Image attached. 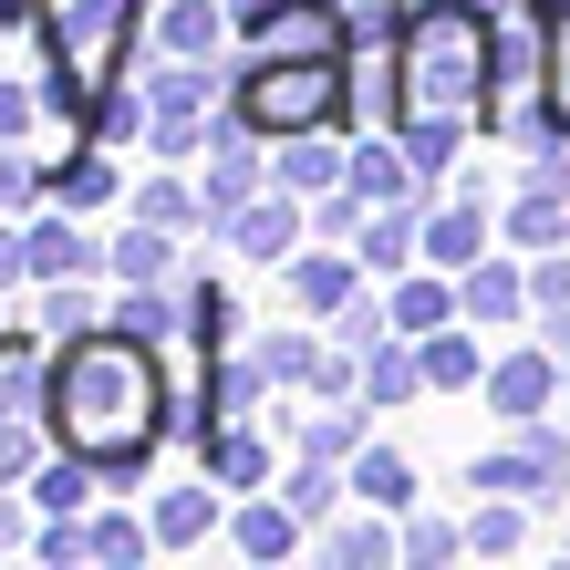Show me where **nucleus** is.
<instances>
[{"instance_id": "nucleus-1", "label": "nucleus", "mask_w": 570, "mask_h": 570, "mask_svg": "<svg viewBox=\"0 0 570 570\" xmlns=\"http://www.w3.org/2000/svg\"><path fill=\"white\" fill-rule=\"evenodd\" d=\"M166 425H177V363H166V343L94 322L52 353V446L105 466V498L146 488V456L166 446Z\"/></svg>"}, {"instance_id": "nucleus-29", "label": "nucleus", "mask_w": 570, "mask_h": 570, "mask_svg": "<svg viewBox=\"0 0 570 570\" xmlns=\"http://www.w3.org/2000/svg\"><path fill=\"white\" fill-rule=\"evenodd\" d=\"M343 478H353V498H363V509H394V519L415 509V466L394 456V446H363V456L343 466Z\"/></svg>"}, {"instance_id": "nucleus-6", "label": "nucleus", "mask_w": 570, "mask_h": 570, "mask_svg": "<svg viewBox=\"0 0 570 570\" xmlns=\"http://www.w3.org/2000/svg\"><path fill=\"white\" fill-rule=\"evenodd\" d=\"M228 249L239 259H259V271H291L301 259V239H312V197H291L281 177L259 187V197H239V208H228V228H218Z\"/></svg>"}, {"instance_id": "nucleus-7", "label": "nucleus", "mask_w": 570, "mask_h": 570, "mask_svg": "<svg viewBox=\"0 0 570 570\" xmlns=\"http://www.w3.org/2000/svg\"><path fill=\"white\" fill-rule=\"evenodd\" d=\"M478 405H488V415H509V425L560 415V405H570V394H560V343H519V353H498V363H488V384H478Z\"/></svg>"}, {"instance_id": "nucleus-25", "label": "nucleus", "mask_w": 570, "mask_h": 570, "mask_svg": "<svg viewBox=\"0 0 570 570\" xmlns=\"http://www.w3.org/2000/svg\"><path fill=\"white\" fill-rule=\"evenodd\" d=\"M105 281H177V228L125 218L115 239H105Z\"/></svg>"}, {"instance_id": "nucleus-4", "label": "nucleus", "mask_w": 570, "mask_h": 570, "mask_svg": "<svg viewBox=\"0 0 570 570\" xmlns=\"http://www.w3.org/2000/svg\"><path fill=\"white\" fill-rule=\"evenodd\" d=\"M52 332L42 322H0V478H31L52 456Z\"/></svg>"}, {"instance_id": "nucleus-28", "label": "nucleus", "mask_w": 570, "mask_h": 570, "mask_svg": "<svg viewBox=\"0 0 570 570\" xmlns=\"http://www.w3.org/2000/svg\"><path fill=\"white\" fill-rule=\"evenodd\" d=\"M136 218H156V228H208V187H187V166H156V177L125 197Z\"/></svg>"}, {"instance_id": "nucleus-14", "label": "nucleus", "mask_w": 570, "mask_h": 570, "mask_svg": "<svg viewBox=\"0 0 570 570\" xmlns=\"http://www.w3.org/2000/svg\"><path fill=\"white\" fill-rule=\"evenodd\" d=\"M197 466H208L218 488H271V415H228L197 435Z\"/></svg>"}, {"instance_id": "nucleus-3", "label": "nucleus", "mask_w": 570, "mask_h": 570, "mask_svg": "<svg viewBox=\"0 0 570 570\" xmlns=\"http://www.w3.org/2000/svg\"><path fill=\"white\" fill-rule=\"evenodd\" d=\"M228 115H239L259 146L353 136V52H239L228 62Z\"/></svg>"}, {"instance_id": "nucleus-18", "label": "nucleus", "mask_w": 570, "mask_h": 570, "mask_svg": "<svg viewBox=\"0 0 570 570\" xmlns=\"http://www.w3.org/2000/svg\"><path fill=\"white\" fill-rule=\"evenodd\" d=\"M498 239H509L519 259H540V249H570V197H560V187H540V177H519L509 218H498Z\"/></svg>"}, {"instance_id": "nucleus-32", "label": "nucleus", "mask_w": 570, "mask_h": 570, "mask_svg": "<svg viewBox=\"0 0 570 570\" xmlns=\"http://www.w3.org/2000/svg\"><path fill=\"white\" fill-rule=\"evenodd\" d=\"M529 540V498H478V519H466V550L478 560H509Z\"/></svg>"}, {"instance_id": "nucleus-20", "label": "nucleus", "mask_w": 570, "mask_h": 570, "mask_svg": "<svg viewBox=\"0 0 570 570\" xmlns=\"http://www.w3.org/2000/svg\"><path fill=\"white\" fill-rule=\"evenodd\" d=\"M115 312V291H105V271H83V281H31V322L52 332V343H73V332H94Z\"/></svg>"}, {"instance_id": "nucleus-15", "label": "nucleus", "mask_w": 570, "mask_h": 570, "mask_svg": "<svg viewBox=\"0 0 570 570\" xmlns=\"http://www.w3.org/2000/svg\"><path fill=\"white\" fill-rule=\"evenodd\" d=\"M146 105H156V115H218V105H228V52H218V62L156 52V62H146Z\"/></svg>"}, {"instance_id": "nucleus-34", "label": "nucleus", "mask_w": 570, "mask_h": 570, "mask_svg": "<svg viewBox=\"0 0 570 570\" xmlns=\"http://www.w3.org/2000/svg\"><path fill=\"white\" fill-rule=\"evenodd\" d=\"M156 550V519H136V509H94V560L105 570H136Z\"/></svg>"}, {"instance_id": "nucleus-16", "label": "nucleus", "mask_w": 570, "mask_h": 570, "mask_svg": "<svg viewBox=\"0 0 570 570\" xmlns=\"http://www.w3.org/2000/svg\"><path fill=\"white\" fill-rule=\"evenodd\" d=\"M156 550H197V540H218V529H228V509H218V478H208V466H197V478L187 488H156Z\"/></svg>"}, {"instance_id": "nucleus-26", "label": "nucleus", "mask_w": 570, "mask_h": 570, "mask_svg": "<svg viewBox=\"0 0 570 570\" xmlns=\"http://www.w3.org/2000/svg\"><path fill=\"white\" fill-rule=\"evenodd\" d=\"M394 509H374V519H322V560L332 570H384V560H405V529H384Z\"/></svg>"}, {"instance_id": "nucleus-36", "label": "nucleus", "mask_w": 570, "mask_h": 570, "mask_svg": "<svg viewBox=\"0 0 570 570\" xmlns=\"http://www.w3.org/2000/svg\"><path fill=\"white\" fill-rule=\"evenodd\" d=\"M259 363H271V394H281V384H291V394H312L322 343H312V332H271V343H259Z\"/></svg>"}, {"instance_id": "nucleus-35", "label": "nucleus", "mask_w": 570, "mask_h": 570, "mask_svg": "<svg viewBox=\"0 0 570 570\" xmlns=\"http://www.w3.org/2000/svg\"><path fill=\"white\" fill-rule=\"evenodd\" d=\"M456 550H466V529H456V519H435V509H405V560H415V570H446Z\"/></svg>"}, {"instance_id": "nucleus-23", "label": "nucleus", "mask_w": 570, "mask_h": 570, "mask_svg": "<svg viewBox=\"0 0 570 570\" xmlns=\"http://www.w3.org/2000/svg\"><path fill=\"white\" fill-rule=\"evenodd\" d=\"M301 529H312V519H301L291 498H271V488H259L249 509H228V540H239V560H291Z\"/></svg>"}, {"instance_id": "nucleus-17", "label": "nucleus", "mask_w": 570, "mask_h": 570, "mask_svg": "<svg viewBox=\"0 0 570 570\" xmlns=\"http://www.w3.org/2000/svg\"><path fill=\"white\" fill-rule=\"evenodd\" d=\"M363 281H374V271H363V259H353L343 239H332V249H301V259H291V301H301L312 322H332V312H343V301H353Z\"/></svg>"}, {"instance_id": "nucleus-13", "label": "nucleus", "mask_w": 570, "mask_h": 570, "mask_svg": "<svg viewBox=\"0 0 570 570\" xmlns=\"http://www.w3.org/2000/svg\"><path fill=\"white\" fill-rule=\"evenodd\" d=\"M239 31H228V0H156L146 21V52H177V62H218Z\"/></svg>"}, {"instance_id": "nucleus-37", "label": "nucleus", "mask_w": 570, "mask_h": 570, "mask_svg": "<svg viewBox=\"0 0 570 570\" xmlns=\"http://www.w3.org/2000/svg\"><path fill=\"white\" fill-rule=\"evenodd\" d=\"M31 529H42V509H31V488H11V478H0V550H21Z\"/></svg>"}, {"instance_id": "nucleus-5", "label": "nucleus", "mask_w": 570, "mask_h": 570, "mask_svg": "<svg viewBox=\"0 0 570 570\" xmlns=\"http://www.w3.org/2000/svg\"><path fill=\"white\" fill-rule=\"evenodd\" d=\"M146 0H62L52 11V31H62V94L73 105H94L105 83H125V62H136V42H146Z\"/></svg>"}, {"instance_id": "nucleus-38", "label": "nucleus", "mask_w": 570, "mask_h": 570, "mask_svg": "<svg viewBox=\"0 0 570 570\" xmlns=\"http://www.w3.org/2000/svg\"><path fill=\"white\" fill-rule=\"evenodd\" d=\"M21 281H31V239H21V228H11V218H0V301H11Z\"/></svg>"}, {"instance_id": "nucleus-33", "label": "nucleus", "mask_w": 570, "mask_h": 570, "mask_svg": "<svg viewBox=\"0 0 570 570\" xmlns=\"http://www.w3.org/2000/svg\"><path fill=\"white\" fill-rule=\"evenodd\" d=\"M228 332H239L228 281H187V343H197V353H228Z\"/></svg>"}, {"instance_id": "nucleus-27", "label": "nucleus", "mask_w": 570, "mask_h": 570, "mask_svg": "<svg viewBox=\"0 0 570 570\" xmlns=\"http://www.w3.org/2000/svg\"><path fill=\"white\" fill-rule=\"evenodd\" d=\"M425 394V353H415V332H384L374 353H363V405H415Z\"/></svg>"}, {"instance_id": "nucleus-8", "label": "nucleus", "mask_w": 570, "mask_h": 570, "mask_svg": "<svg viewBox=\"0 0 570 570\" xmlns=\"http://www.w3.org/2000/svg\"><path fill=\"white\" fill-rule=\"evenodd\" d=\"M21 239H31V281H83V271H105V239L83 228V208H31L21 218Z\"/></svg>"}, {"instance_id": "nucleus-11", "label": "nucleus", "mask_w": 570, "mask_h": 570, "mask_svg": "<svg viewBox=\"0 0 570 570\" xmlns=\"http://www.w3.org/2000/svg\"><path fill=\"white\" fill-rule=\"evenodd\" d=\"M353 259H363L374 281H405L415 259H425V208H415V197H384V208H363Z\"/></svg>"}, {"instance_id": "nucleus-31", "label": "nucleus", "mask_w": 570, "mask_h": 570, "mask_svg": "<svg viewBox=\"0 0 570 570\" xmlns=\"http://www.w3.org/2000/svg\"><path fill=\"white\" fill-rule=\"evenodd\" d=\"M52 197V156H31V146H0V218H31Z\"/></svg>"}, {"instance_id": "nucleus-21", "label": "nucleus", "mask_w": 570, "mask_h": 570, "mask_svg": "<svg viewBox=\"0 0 570 570\" xmlns=\"http://www.w3.org/2000/svg\"><path fill=\"white\" fill-rule=\"evenodd\" d=\"M415 353H425V394H478V384H488V363H498V353L478 343V322H446V332H425Z\"/></svg>"}, {"instance_id": "nucleus-22", "label": "nucleus", "mask_w": 570, "mask_h": 570, "mask_svg": "<svg viewBox=\"0 0 570 570\" xmlns=\"http://www.w3.org/2000/svg\"><path fill=\"white\" fill-rule=\"evenodd\" d=\"M271 177H281L291 197H332V187L353 177V146H343V136H281Z\"/></svg>"}, {"instance_id": "nucleus-24", "label": "nucleus", "mask_w": 570, "mask_h": 570, "mask_svg": "<svg viewBox=\"0 0 570 570\" xmlns=\"http://www.w3.org/2000/svg\"><path fill=\"white\" fill-rule=\"evenodd\" d=\"M353 197H374V208H384V197H415L425 177H415V156H405V136H363V125H353V177H343Z\"/></svg>"}, {"instance_id": "nucleus-30", "label": "nucleus", "mask_w": 570, "mask_h": 570, "mask_svg": "<svg viewBox=\"0 0 570 570\" xmlns=\"http://www.w3.org/2000/svg\"><path fill=\"white\" fill-rule=\"evenodd\" d=\"M146 125H156V105H146L136 83H105V94L83 105V136H94V146H146Z\"/></svg>"}, {"instance_id": "nucleus-2", "label": "nucleus", "mask_w": 570, "mask_h": 570, "mask_svg": "<svg viewBox=\"0 0 570 570\" xmlns=\"http://www.w3.org/2000/svg\"><path fill=\"white\" fill-rule=\"evenodd\" d=\"M384 62H394V105H384V125L405 136L415 177L435 187L446 166H466V136L488 125L498 11H488V0H405V31L384 42Z\"/></svg>"}, {"instance_id": "nucleus-9", "label": "nucleus", "mask_w": 570, "mask_h": 570, "mask_svg": "<svg viewBox=\"0 0 570 570\" xmlns=\"http://www.w3.org/2000/svg\"><path fill=\"white\" fill-rule=\"evenodd\" d=\"M259 415L291 435V456H332V466H353L363 446H374V435H363V415H374V405H322V394H312V405H259Z\"/></svg>"}, {"instance_id": "nucleus-19", "label": "nucleus", "mask_w": 570, "mask_h": 570, "mask_svg": "<svg viewBox=\"0 0 570 570\" xmlns=\"http://www.w3.org/2000/svg\"><path fill=\"white\" fill-rule=\"evenodd\" d=\"M52 197H62V208H83V218H94V208H125V197H136V187H125L115 146H94V136H83L73 156L52 166Z\"/></svg>"}, {"instance_id": "nucleus-10", "label": "nucleus", "mask_w": 570, "mask_h": 570, "mask_svg": "<svg viewBox=\"0 0 570 570\" xmlns=\"http://www.w3.org/2000/svg\"><path fill=\"white\" fill-rule=\"evenodd\" d=\"M456 301H466V322H478V332H509V322L540 312V301H529V259H519V249H488L478 271H456Z\"/></svg>"}, {"instance_id": "nucleus-12", "label": "nucleus", "mask_w": 570, "mask_h": 570, "mask_svg": "<svg viewBox=\"0 0 570 570\" xmlns=\"http://www.w3.org/2000/svg\"><path fill=\"white\" fill-rule=\"evenodd\" d=\"M488 249H509V239L488 228V197L478 187H456L446 208H425V259H435V271H478Z\"/></svg>"}]
</instances>
